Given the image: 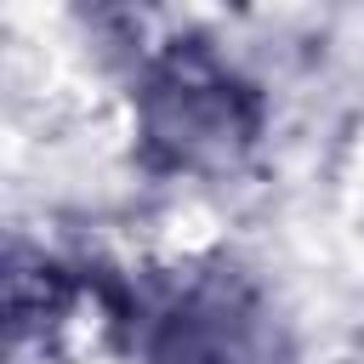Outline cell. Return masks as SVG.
Returning <instances> with one entry per match:
<instances>
[{"mask_svg":"<svg viewBox=\"0 0 364 364\" xmlns=\"http://www.w3.org/2000/svg\"><path fill=\"white\" fill-rule=\"evenodd\" d=\"M142 136L171 165L222 171L256 136V97L205 46L176 40L142 80Z\"/></svg>","mask_w":364,"mask_h":364,"instance_id":"obj_1","label":"cell"},{"mask_svg":"<svg viewBox=\"0 0 364 364\" xmlns=\"http://www.w3.org/2000/svg\"><path fill=\"white\" fill-rule=\"evenodd\" d=\"M159 364H273L262 307L233 279H199L165 307L154 336Z\"/></svg>","mask_w":364,"mask_h":364,"instance_id":"obj_2","label":"cell"}]
</instances>
